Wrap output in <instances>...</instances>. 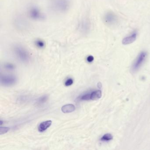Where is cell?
Instances as JSON below:
<instances>
[{"label":"cell","instance_id":"cell-9","mask_svg":"<svg viewBox=\"0 0 150 150\" xmlns=\"http://www.w3.org/2000/svg\"><path fill=\"white\" fill-rule=\"evenodd\" d=\"M75 106L72 104H66L61 108L62 112L64 113H69L73 112L75 110Z\"/></svg>","mask_w":150,"mask_h":150},{"label":"cell","instance_id":"cell-16","mask_svg":"<svg viewBox=\"0 0 150 150\" xmlns=\"http://www.w3.org/2000/svg\"><path fill=\"white\" fill-rule=\"evenodd\" d=\"M6 69L8 70H13L15 68V67L13 64L10 63H7L5 65Z\"/></svg>","mask_w":150,"mask_h":150},{"label":"cell","instance_id":"cell-11","mask_svg":"<svg viewBox=\"0 0 150 150\" xmlns=\"http://www.w3.org/2000/svg\"><path fill=\"white\" fill-rule=\"evenodd\" d=\"M48 98H49V97H48V96H41L36 101V104L38 105H42V104L45 103L48 100Z\"/></svg>","mask_w":150,"mask_h":150},{"label":"cell","instance_id":"cell-10","mask_svg":"<svg viewBox=\"0 0 150 150\" xmlns=\"http://www.w3.org/2000/svg\"><path fill=\"white\" fill-rule=\"evenodd\" d=\"M102 96V92L100 90H98L91 92V100H95L100 99Z\"/></svg>","mask_w":150,"mask_h":150},{"label":"cell","instance_id":"cell-4","mask_svg":"<svg viewBox=\"0 0 150 150\" xmlns=\"http://www.w3.org/2000/svg\"><path fill=\"white\" fill-rule=\"evenodd\" d=\"M17 82V79L14 75H4L1 77V84L4 86H13Z\"/></svg>","mask_w":150,"mask_h":150},{"label":"cell","instance_id":"cell-5","mask_svg":"<svg viewBox=\"0 0 150 150\" xmlns=\"http://www.w3.org/2000/svg\"><path fill=\"white\" fill-rule=\"evenodd\" d=\"M104 22L109 26H114L118 22V17L116 15L112 12H108L104 15Z\"/></svg>","mask_w":150,"mask_h":150},{"label":"cell","instance_id":"cell-15","mask_svg":"<svg viewBox=\"0 0 150 150\" xmlns=\"http://www.w3.org/2000/svg\"><path fill=\"white\" fill-rule=\"evenodd\" d=\"M9 130H10V128L8 127H1L0 128V134L2 135V134H5V133L8 132Z\"/></svg>","mask_w":150,"mask_h":150},{"label":"cell","instance_id":"cell-1","mask_svg":"<svg viewBox=\"0 0 150 150\" xmlns=\"http://www.w3.org/2000/svg\"><path fill=\"white\" fill-rule=\"evenodd\" d=\"M71 4V0H52L51 6L55 12L64 13L70 9Z\"/></svg>","mask_w":150,"mask_h":150},{"label":"cell","instance_id":"cell-13","mask_svg":"<svg viewBox=\"0 0 150 150\" xmlns=\"http://www.w3.org/2000/svg\"><path fill=\"white\" fill-rule=\"evenodd\" d=\"M113 139V136L110 133H107L103 135L101 138L100 140L102 141H108L111 140Z\"/></svg>","mask_w":150,"mask_h":150},{"label":"cell","instance_id":"cell-18","mask_svg":"<svg viewBox=\"0 0 150 150\" xmlns=\"http://www.w3.org/2000/svg\"><path fill=\"white\" fill-rule=\"evenodd\" d=\"M93 57L92 56H88L87 58V60L88 62H89V63H91V62H93Z\"/></svg>","mask_w":150,"mask_h":150},{"label":"cell","instance_id":"cell-6","mask_svg":"<svg viewBox=\"0 0 150 150\" xmlns=\"http://www.w3.org/2000/svg\"><path fill=\"white\" fill-rule=\"evenodd\" d=\"M29 14L30 18L35 20H42L44 18V15L38 8L32 7L30 9Z\"/></svg>","mask_w":150,"mask_h":150},{"label":"cell","instance_id":"cell-8","mask_svg":"<svg viewBox=\"0 0 150 150\" xmlns=\"http://www.w3.org/2000/svg\"><path fill=\"white\" fill-rule=\"evenodd\" d=\"M52 122L51 120L45 121L42 122L39 125L38 127V130L40 132H43L45 131L48 128H49L51 125Z\"/></svg>","mask_w":150,"mask_h":150},{"label":"cell","instance_id":"cell-14","mask_svg":"<svg viewBox=\"0 0 150 150\" xmlns=\"http://www.w3.org/2000/svg\"><path fill=\"white\" fill-rule=\"evenodd\" d=\"M35 45L38 47L39 48H43L44 47L45 44L42 40L38 39L35 42Z\"/></svg>","mask_w":150,"mask_h":150},{"label":"cell","instance_id":"cell-7","mask_svg":"<svg viewBox=\"0 0 150 150\" xmlns=\"http://www.w3.org/2000/svg\"><path fill=\"white\" fill-rule=\"evenodd\" d=\"M137 30H134L130 35H129L128 36H126L123 39L122 42L123 44L124 45H127L132 43L137 39Z\"/></svg>","mask_w":150,"mask_h":150},{"label":"cell","instance_id":"cell-2","mask_svg":"<svg viewBox=\"0 0 150 150\" xmlns=\"http://www.w3.org/2000/svg\"><path fill=\"white\" fill-rule=\"evenodd\" d=\"M14 53L16 57L21 62L28 63L30 60V56L28 51L23 46L16 45L13 48Z\"/></svg>","mask_w":150,"mask_h":150},{"label":"cell","instance_id":"cell-12","mask_svg":"<svg viewBox=\"0 0 150 150\" xmlns=\"http://www.w3.org/2000/svg\"><path fill=\"white\" fill-rule=\"evenodd\" d=\"M91 92L84 94L80 97H78V100L80 101H86L91 100Z\"/></svg>","mask_w":150,"mask_h":150},{"label":"cell","instance_id":"cell-17","mask_svg":"<svg viewBox=\"0 0 150 150\" xmlns=\"http://www.w3.org/2000/svg\"><path fill=\"white\" fill-rule=\"evenodd\" d=\"M74 81L72 79H69L65 82V85L66 86H69L73 84Z\"/></svg>","mask_w":150,"mask_h":150},{"label":"cell","instance_id":"cell-19","mask_svg":"<svg viewBox=\"0 0 150 150\" xmlns=\"http://www.w3.org/2000/svg\"><path fill=\"white\" fill-rule=\"evenodd\" d=\"M97 86H98V87L100 88H101V87H102L101 83H100V82H99V83H98V84H97Z\"/></svg>","mask_w":150,"mask_h":150},{"label":"cell","instance_id":"cell-3","mask_svg":"<svg viewBox=\"0 0 150 150\" xmlns=\"http://www.w3.org/2000/svg\"><path fill=\"white\" fill-rule=\"evenodd\" d=\"M146 57L147 53L145 51L142 52L139 54L132 67V71H136L142 66V64L146 59Z\"/></svg>","mask_w":150,"mask_h":150}]
</instances>
